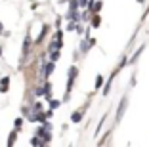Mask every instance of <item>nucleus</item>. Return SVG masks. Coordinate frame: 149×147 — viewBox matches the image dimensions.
<instances>
[{
	"mask_svg": "<svg viewBox=\"0 0 149 147\" xmlns=\"http://www.w3.org/2000/svg\"><path fill=\"white\" fill-rule=\"evenodd\" d=\"M31 48H33V40H31V35L27 33L25 35V40H23V48H21V65L29 59V54H31Z\"/></svg>",
	"mask_w": 149,
	"mask_h": 147,
	"instance_id": "obj_2",
	"label": "nucleus"
},
{
	"mask_svg": "<svg viewBox=\"0 0 149 147\" xmlns=\"http://www.w3.org/2000/svg\"><path fill=\"white\" fill-rule=\"evenodd\" d=\"M126 105H128V95L124 94V95H123V100H120V103H118V107H117V113H115V122H120V118L124 117Z\"/></svg>",
	"mask_w": 149,
	"mask_h": 147,
	"instance_id": "obj_3",
	"label": "nucleus"
},
{
	"mask_svg": "<svg viewBox=\"0 0 149 147\" xmlns=\"http://www.w3.org/2000/svg\"><path fill=\"white\" fill-rule=\"evenodd\" d=\"M17 134H19V132H17L15 128H13L12 132H10V136H8V141H6V143H8V145H13V143L17 141Z\"/></svg>",
	"mask_w": 149,
	"mask_h": 147,
	"instance_id": "obj_13",
	"label": "nucleus"
},
{
	"mask_svg": "<svg viewBox=\"0 0 149 147\" xmlns=\"http://www.w3.org/2000/svg\"><path fill=\"white\" fill-rule=\"evenodd\" d=\"M61 103H63V101H59V100H52V98L48 100V105H50V109H52V111H56V109L59 107Z\"/></svg>",
	"mask_w": 149,
	"mask_h": 147,
	"instance_id": "obj_15",
	"label": "nucleus"
},
{
	"mask_svg": "<svg viewBox=\"0 0 149 147\" xmlns=\"http://www.w3.org/2000/svg\"><path fill=\"white\" fill-rule=\"evenodd\" d=\"M118 75V69H115L113 73H111V77L107 78V82H103V95H107L111 92V84H113V80H115V77Z\"/></svg>",
	"mask_w": 149,
	"mask_h": 147,
	"instance_id": "obj_6",
	"label": "nucleus"
},
{
	"mask_svg": "<svg viewBox=\"0 0 149 147\" xmlns=\"http://www.w3.org/2000/svg\"><path fill=\"white\" fill-rule=\"evenodd\" d=\"M21 126H23V118H15V122H13V128L19 132V130H21Z\"/></svg>",
	"mask_w": 149,
	"mask_h": 147,
	"instance_id": "obj_20",
	"label": "nucleus"
},
{
	"mask_svg": "<svg viewBox=\"0 0 149 147\" xmlns=\"http://www.w3.org/2000/svg\"><path fill=\"white\" fill-rule=\"evenodd\" d=\"M44 98H46V100L52 98V84H50L48 80H44Z\"/></svg>",
	"mask_w": 149,
	"mask_h": 147,
	"instance_id": "obj_14",
	"label": "nucleus"
},
{
	"mask_svg": "<svg viewBox=\"0 0 149 147\" xmlns=\"http://www.w3.org/2000/svg\"><path fill=\"white\" fill-rule=\"evenodd\" d=\"M77 77H79V67H77V65H71L69 71H67V84H65V95H63V101H69Z\"/></svg>",
	"mask_w": 149,
	"mask_h": 147,
	"instance_id": "obj_1",
	"label": "nucleus"
},
{
	"mask_svg": "<svg viewBox=\"0 0 149 147\" xmlns=\"http://www.w3.org/2000/svg\"><path fill=\"white\" fill-rule=\"evenodd\" d=\"M143 50H145V44H143V46H140V48L136 50V54H134V57L130 59V63H136V61H138V57H140V54L143 52Z\"/></svg>",
	"mask_w": 149,
	"mask_h": 147,
	"instance_id": "obj_16",
	"label": "nucleus"
},
{
	"mask_svg": "<svg viewBox=\"0 0 149 147\" xmlns=\"http://www.w3.org/2000/svg\"><path fill=\"white\" fill-rule=\"evenodd\" d=\"M100 25H101L100 13H92V19H90V29H100Z\"/></svg>",
	"mask_w": 149,
	"mask_h": 147,
	"instance_id": "obj_9",
	"label": "nucleus"
},
{
	"mask_svg": "<svg viewBox=\"0 0 149 147\" xmlns=\"http://www.w3.org/2000/svg\"><path fill=\"white\" fill-rule=\"evenodd\" d=\"M10 82H12V80H10V77H8V75L0 78V94H6V92L10 90Z\"/></svg>",
	"mask_w": 149,
	"mask_h": 147,
	"instance_id": "obj_8",
	"label": "nucleus"
},
{
	"mask_svg": "<svg viewBox=\"0 0 149 147\" xmlns=\"http://www.w3.org/2000/svg\"><path fill=\"white\" fill-rule=\"evenodd\" d=\"M88 109V105H84V107H80V109H77V111H73V115H71V122H74V124H79L80 121H82V117H84V111Z\"/></svg>",
	"mask_w": 149,
	"mask_h": 147,
	"instance_id": "obj_5",
	"label": "nucleus"
},
{
	"mask_svg": "<svg viewBox=\"0 0 149 147\" xmlns=\"http://www.w3.org/2000/svg\"><path fill=\"white\" fill-rule=\"evenodd\" d=\"M101 8H103V2H101V0H94V6H92V10H90V15H92V13H100Z\"/></svg>",
	"mask_w": 149,
	"mask_h": 147,
	"instance_id": "obj_12",
	"label": "nucleus"
},
{
	"mask_svg": "<svg viewBox=\"0 0 149 147\" xmlns=\"http://www.w3.org/2000/svg\"><path fill=\"white\" fill-rule=\"evenodd\" d=\"M0 56H2V46H0Z\"/></svg>",
	"mask_w": 149,
	"mask_h": 147,
	"instance_id": "obj_23",
	"label": "nucleus"
},
{
	"mask_svg": "<svg viewBox=\"0 0 149 147\" xmlns=\"http://www.w3.org/2000/svg\"><path fill=\"white\" fill-rule=\"evenodd\" d=\"M61 2H63V4H65V2H69V0H61Z\"/></svg>",
	"mask_w": 149,
	"mask_h": 147,
	"instance_id": "obj_24",
	"label": "nucleus"
},
{
	"mask_svg": "<svg viewBox=\"0 0 149 147\" xmlns=\"http://www.w3.org/2000/svg\"><path fill=\"white\" fill-rule=\"evenodd\" d=\"M21 115H23V117H29V115H31V105H23V107H21Z\"/></svg>",
	"mask_w": 149,
	"mask_h": 147,
	"instance_id": "obj_19",
	"label": "nucleus"
},
{
	"mask_svg": "<svg viewBox=\"0 0 149 147\" xmlns=\"http://www.w3.org/2000/svg\"><path fill=\"white\" fill-rule=\"evenodd\" d=\"M31 145H38V147H40V145H44V141H42V139H40L36 134H35V136L31 138Z\"/></svg>",
	"mask_w": 149,
	"mask_h": 147,
	"instance_id": "obj_18",
	"label": "nucleus"
},
{
	"mask_svg": "<svg viewBox=\"0 0 149 147\" xmlns=\"http://www.w3.org/2000/svg\"><path fill=\"white\" fill-rule=\"evenodd\" d=\"M103 82H105L103 75H97V77H96V82H94V90L100 92V88H103Z\"/></svg>",
	"mask_w": 149,
	"mask_h": 147,
	"instance_id": "obj_11",
	"label": "nucleus"
},
{
	"mask_svg": "<svg viewBox=\"0 0 149 147\" xmlns=\"http://www.w3.org/2000/svg\"><path fill=\"white\" fill-rule=\"evenodd\" d=\"M0 35H4V23L0 21Z\"/></svg>",
	"mask_w": 149,
	"mask_h": 147,
	"instance_id": "obj_22",
	"label": "nucleus"
},
{
	"mask_svg": "<svg viewBox=\"0 0 149 147\" xmlns=\"http://www.w3.org/2000/svg\"><path fill=\"white\" fill-rule=\"evenodd\" d=\"M59 56H61V50H52V52H48V59L54 61V63L59 61Z\"/></svg>",
	"mask_w": 149,
	"mask_h": 147,
	"instance_id": "obj_10",
	"label": "nucleus"
},
{
	"mask_svg": "<svg viewBox=\"0 0 149 147\" xmlns=\"http://www.w3.org/2000/svg\"><path fill=\"white\" fill-rule=\"evenodd\" d=\"M50 33V25H42V31H40V35L36 36V40L33 44H36V46H40V44H42V40L46 38V35H48Z\"/></svg>",
	"mask_w": 149,
	"mask_h": 147,
	"instance_id": "obj_7",
	"label": "nucleus"
},
{
	"mask_svg": "<svg viewBox=\"0 0 149 147\" xmlns=\"http://www.w3.org/2000/svg\"><path fill=\"white\" fill-rule=\"evenodd\" d=\"M33 94H35L36 98H42V95H44V84H40V86H36Z\"/></svg>",
	"mask_w": 149,
	"mask_h": 147,
	"instance_id": "obj_17",
	"label": "nucleus"
},
{
	"mask_svg": "<svg viewBox=\"0 0 149 147\" xmlns=\"http://www.w3.org/2000/svg\"><path fill=\"white\" fill-rule=\"evenodd\" d=\"M77 4H79V8H86L88 0H77Z\"/></svg>",
	"mask_w": 149,
	"mask_h": 147,
	"instance_id": "obj_21",
	"label": "nucleus"
},
{
	"mask_svg": "<svg viewBox=\"0 0 149 147\" xmlns=\"http://www.w3.org/2000/svg\"><path fill=\"white\" fill-rule=\"evenodd\" d=\"M96 42H97V40H96V38H90V36H88V33H86V35H84V40L80 42L79 52L82 54V56H84V54H88V50H90V48H92Z\"/></svg>",
	"mask_w": 149,
	"mask_h": 147,
	"instance_id": "obj_4",
	"label": "nucleus"
}]
</instances>
